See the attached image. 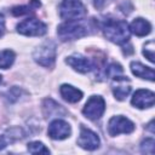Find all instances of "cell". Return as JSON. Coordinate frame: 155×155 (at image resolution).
<instances>
[{"label": "cell", "mask_w": 155, "mask_h": 155, "mask_svg": "<svg viewBox=\"0 0 155 155\" xmlns=\"http://www.w3.org/2000/svg\"><path fill=\"white\" fill-rule=\"evenodd\" d=\"M5 34V18L4 16L0 13V38Z\"/></svg>", "instance_id": "d4e9b609"}, {"label": "cell", "mask_w": 155, "mask_h": 155, "mask_svg": "<svg viewBox=\"0 0 155 155\" xmlns=\"http://www.w3.org/2000/svg\"><path fill=\"white\" fill-rule=\"evenodd\" d=\"M28 151L31 154H50V150L41 142H30L28 144Z\"/></svg>", "instance_id": "d6986e66"}, {"label": "cell", "mask_w": 155, "mask_h": 155, "mask_svg": "<svg viewBox=\"0 0 155 155\" xmlns=\"http://www.w3.org/2000/svg\"><path fill=\"white\" fill-rule=\"evenodd\" d=\"M15 52L11 50L0 51V69H8L15 62Z\"/></svg>", "instance_id": "e0dca14e"}, {"label": "cell", "mask_w": 155, "mask_h": 155, "mask_svg": "<svg viewBox=\"0 0 155 155\" xmlns=\"http://www.w3.org/2000/svg\"><path fill=\"white\" fill-rule=\"evenodd\" d=\"M17 31L25 36H42L47 31V25L36 18H27L17 25Z\"/></svg>", "instance_id": "5b68a950"}, {"label": "cell", "mask_w": 155, "mask_h": 155, "mask_svg": "<svg viewBox=\"0 0 155 155\" xmlns=\"http://www.w3.org/2000/svg\"><path fill=\"white\" fill-rule=\"evenodd\" d=\"M104 36L117 45L126 44L130 39V28L126 21L121 19H105L102 24Z\"/></svg>", "instance_id": "6da1fadb"}, {"label": "cell", "mask_w": 155, "mask_h": 155, "mask_svg": "<svg viewBox=\"0 0 155 155\" xmlns=\"http://www.w3.org/2000/svg\"><path fill=\"white\" fill-rule=\"evenodd\" d=\"M113 0H93V5L97 10H102L105 6H108Z\"/></svg>", "instance_id": "cb8c5ba5"}, {"label": "cell", "mask_w": 155, "mask_h": 155, "mask_svg": "<svg viewBox=\"0 0 155 155\" xmlns=\"http://www.w3.org/2000/svg\"><path fill=\"white\" fill-rule=\"evenodd\" d=\"M122 73V67L117 63H111L105 68V75L107 78H111L114 79L115 76H119Z\"/></svg>", "instance_id": "ffe728a7"}, {"label": "cell", "mask_w": 155, "mask_h": 155, "mask_svg": "<svg viewBox=\"0 0 155 155\" xmlns=\"http://www.w3.org/2000/svg\"><path fill=\"white\" fill-rule=\"evenodd\" d=\"M131 92L130 85H117L113 88V93L117 101H124Z\"/></svg>", "instance_id": "ac0fdd59"}, {"label": "cell", "mask_w": 155, "mask_h": 155, "mask_svg": "<svg viewBox=\"0 0 155 155\" xmlns=\"http://www.w3.org/2000/svg\"><path fill=\"white\" fill-rule=\"evenodd\" d=\"M7 143H8L7 137H6V136H0V150L4 149V148L7 145Z\"/></svg>", "instance_id": "484cf974"}, {"label": "cell", "mask_w": 155, "mask_h": 155, "mask_svg": "<svg viewBox=\"0 0 155 155\" xmlns=\"http://www.w3.org/2000/svg\"><path fill=\"white\" fill-rule=\"evenodd\" d=\"M134 131V124L125 116H113L108 122V133L113 137L120 133H131Z\"/></svg>", "instance_id": "52a82bcc"}, {"label": "cell", "mask_w": 155, "mask_h": 155, "mask_svg": "<svg viewBox=\"0 0 155 155\" xmlns=\"http://www.w3.org/2000/svg\"><path fill=\"white\" fill-rule=\"evenodd\" d=\"M1 78H2V76H1V75H0V82H1V80H2V79H1Z\"/></svg>", "instance_id": "83f0119b"}, {"label": "cell", "mask_w": 155, "mask_h": 155, "mask_svg": "<svg viewBox=\"0 0 155 155\" xmlns=\"http://www.w3.org/2000/svg\"><path fill=\"white\" fill-rule=\"evenodd\" d=\"M41 6L40 1L39 0H30V2L25 6H15L12 7L11 12L13 16H22V15H27V13H30L33 12L35 8H39Z\"/></svg>", "instance_id": "9a60e30c"}, {"label": "cell", "mask_w": 155, "mask_h": 155, "mask_svg": "<svg viewBox=\"0 0 155 155\" xmlns=\"http://www.w3.org/2000/svg\"><path fill=\"white\" fill-rule=\"evenodd\" d=\"M128 28H130V31L137 36H145L151 31V24L147 19L140 17L133 19Z\"/></svg>", "instance_id": "7c38bea8"}, {"label": "cell", "mask_w": 155, "mask_h": 155, "mask_svg": "<svg viewBox=\"0 0 155 155\" xmlns=\"http://www.w3.org/2000/svg\"><path fill=\"white\" fill-rule=\"evenodd\" d=\"M154 41L150 40L144 45V50H143V54L145 56V58H148L151 63L154 62Z\"/></svg>", "instance_id": "7402d4cb"}, {"label": "cell", "mask_w": 155, "mask_h": 155, "mask_svg": "<svg viewBox=\"0 0 155 155\" xmlns=\"http://www.w3.org/2000/svg\"><path fill=\"white\" fill-rule=\"evenodd\" d=\"M131 71L133 75L140 78V79H147L149 81H154L155 74H154V69L150 67H145L139 62H131L130 64Z\"/></svg>", "instance_id": "5bb4252c"}, {"label": "cell", "mask_w": 155, "mask_h": 155, "mask_svg": "<svg viewBox=\"0 0 155 155\" xmlns=\"http://www.w3.org/2000/svg\"><path fill=\"white\" fill-rule=\"evenodd\" d=\"M65 63L68 65H70L74 70L79 71V73H82V74L88 73L90 70L93 69V63L88 58H86L81 54H73V56L67 57Z\"/></svg>", "instance_id": "8fae6325"}, {"label": "cell", "mask_w": 155, "mask_h": 155, "mask_svg": "<svg viewBox=\"0 0 155 155\" xmlns=\"http://www.w3.org/2000/svg\"><path fill=\"white\" fill-rule=\"evenodd\" d=\"M87 10L81 0H63L59 6V16L65 21H75L86 16Z\"/></svg>", "instance_id": "277c9868"}, {"label": "cell", "mask_w": 155, "mask_h": 155, "mask_svg": "<svg viewBox=\"0 0 155 155\" xmlns=\"http://www.w3.org/2000/svg\"><path fill=\"white\" fill-rule=\"evenodd\" d=\"M155 102V94L153 91L149 90H137L133 93V97L131 99V104L134 105L138 109H145V108H151Z\"/></svg>", "instance_id": "30bf717a"}, {"label": "cell", "mask_w": 155, "mask_h": 155, "mask_svg": "<svg viewBox=\"0 0 155 155\" xmlns=\"http://www.w3.org/2000/svg\"><path fill=\"white\" fill-rule=\"evenodd\" d=\"M44 110H45V115L47 117H51V116H56L61 113H65L62 108V105H59L58 103H56L52 99H46L45 103H44Z\"/></svg>", "instance_id": "2e32d148"}, {"label": "cell", "mask_w": 155, "mask_h": 155, "mask_svg": "<svg viewBox=\"0 0 155 155\" xmlns=\"http://www.w3.org/2000/svg\"><path fill=\"white\" fill-rule=\"evenodd\" d=\"M19 94H21V90H18L17 87H12V88L7 92V99L11 101V102H13V101L18 99Z\"/></svg>", "instance_id": "603a6c76"}, {"label": "cell", "mask_w": 155, "mask_h": 155, "mask_svg": "<svg viewBox=\"0 0 155 155\" xmlns=\"http://www.w3.org/2000/svg\"><path fill=\"white\" fill-rule=\"evenodd\" d=\"M59 92H61V96L63 97V99L69 103H78L82 98V92L80 90H78L76 87L68 85V84H63L59 87Z\"/></svg>", "instance_id": "4fadbf2b"}, {"label": "cell", "mask_w": 155, "mask_h": 155, "mask_svg": "<svg viewBox=\"0 0 155 155\" xmlns=\"http://www.w3.org/2000/svg\"><path fill=\"white\" fill-rule=\"evenodd\" d=\"M104 111H105V102L101 96H91L82 109V114L90 120L101 119Z\"/></svg>", "instance_id": "8992f818"}, {"label": "cell", "mask_w": 155, "mask_h": 155, "mask_svg": "<svg viewBox=\"0 0 155 155\" xmlns=\"http://www.w3.org/2000/svg\"><path fill=\"white\" fill-rule=\"evenodd\" d=\"M148 128H149V130H150L151 132H154V130H153V120H151V121L149 122V125H148Z\"/></svg>", "instance_id": "4316f807"}, {"label": "cell", "mask_w": 155, "mask_h": 155, "mask_svg": "<svg viewBox=\"0 0 155 155\" xmlns=\"http://www.w3.org/2000/svg\"><path fill=\"white\" fill-rule=\"evenodd\" d=\"M101 144L99 137L97 133L91 131L90 128H86L84 125L80 127V134L78 138V145H80L85 150H96Z\"/></svg>", "instance_id": "9c48e42d"}, {"label": "cell", "mask_w": 155, "mask_h": 155, "mask_svg": "<svg viewBox=\"0 0 155 155\" xmlns=\"http://www.w3.org/2000/svg\"><path fill=\"white\" fill-rule=\"evenodd\" d=\"M71 133V127L70 125L64 121V120H61V119H56L53 120L50 126H48V130H47V134L51 139H54V140H62V139H65L70 136Z\"/></svg>", "instance_id": "ba28073f"}, {"label": "cell", "mask_w": 155, "mask_h": 155, "mask_svg": "<svg viewBox=\"0 0 155 155\" xmlns=\"http://www.w3.org/2000/svg\"><path fill=\"white\" fill-rule=\"evenodd\" d=\"M88 34L87 25L82 19H75V21H67L58 25L57 28V35L62 41H69L80 39Z\"/></svg>", "instance_id": "7a4b0ae2"}, {"label": "cell", "mask_w": 155, "mask_h": 155, "mask_svg": "<svg viewBox=\"0 0 155 155\" xmlns=\"http://www.w3.org/2000/svg\"><path fill=\"white\" fill-rule=\"evenodd\" d=\"M34 61L45 68H51L56 61V45L52 41H45L35 48L33 53Z\"/></svg>", "instance_id": "3957f363"}, {"label": "cell", "mask_w": 155, "mask_h": 155, "mask_svg": "<svg viewBox=\"0 0 155 155\" xmlns=\"http://www.w3.org/2000/svg\"><path fill=\"white\" fill-rule=\"evenodd\" d=\"M154 145H155V142H154L153 138H145L140 143V151L144 153V154L153 155L154 154Z\"/></svg>", "instance_id": "44dd1931"}]
</instances>
